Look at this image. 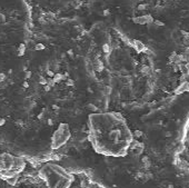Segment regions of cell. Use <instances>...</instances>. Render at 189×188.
<instances>
[{
    "label": "cell",
    "mask_w": 189,
    "mask_h": 188,
    "mask_svg": "<svg viewBox=\"0 0 189 188\" xmlns=\"http://www.w3.org/2000/svg\"><path fill=\"white\" fill-rule=\"evenodd\" d=\"M69 137H70V131H69L68 125L67 124H60L59 128L54 133L52 141H51V148H60L63 145L66 144V141L69 139Z\"/></svg>",
    "instance_id": "6da1fadb"
},
{
    "label": "cell",
    "mask_w": 189,
    "mask_h": 188,
    "mask_svg": "<svg viewBox=\"0 0 189 188\" xmlns=\"http://www.w3.org/2000/svg\"><path fill=\"white\" fill-rule=\"evenodd\" d=\"M186 91H189V82L188 80L187 81H184V82H180V85L175 89V95H181Z\"/></svg>",
    "instance_id": "7a4b0ae2"
},
{
    "label": "cell",
    "mask_w": 189,
    "mask_h": 188,
    "mask_svg": "<svg viewBox=\"0 0 189 188\" xmlns=\"http://www.w3.org/2000/svg\"><path fill=\"white\" fill-rule=\"evenodd\" d=\"M133 42H134V48L135 50L137 51V52H142V51H145L146 50V46L143 45V42H141L140 40H133Z\"/></svg>",
    "instance_id": "3957f363"
},
{
    "label": "cell",
    "mask_w": 189,
    "mask_h": 188,
    "mask_svg": "<svg viewBox=\"0 0 189 188\" xmlns=\"http://www.w3.org/2000/svg\"><path fill=\"white\" fill-rule=\"evenodd\" d=\"M178 66H179V71H180L182 75L189 76V65H186L185 63H181Z\"/></svg>",
    "instance_id": "277c9868"
},
{
    "label": "cell",
    "mask_w": 189,
    "mask_h": 188,
    "mask_svg": "<svg viewBox=\"0 0 189 188\" xmlns=\"http://www.w3.org/2000/svg\"><path fill=\"white\" fill-rule=\"evenodd\" d=\"M24 51H26V46H24V44H20L19 47H18V50H17L18 57H22L24 55Z\"/></svg>",
    "instance_id": "5b68a950"
},
{
    "label": "cell",
    "mask_w": 189,
    "mask_h": 188,
    "mask_svg": "<svg viewBox=\"0 0 189 188\" xmlns=\"http://www.w3.org/2000/svg\"><path fill=\"white\" fill-rule=\"evenodd\" d=\"M66 79V75H63V74H56L55 77H54V81H55L56 84H58V82H60L61 80H65Z\"/></svg>",
    "instance_id": "8992f818"
},
{
    "label": "cell",
    "mask_w": 189,
    "mask_h": 188,
    "mask_svg": "<svg viewBox=\"0 0 189 188\" xmlns=\"http://www.w3.org/2000/svg\"><path fill=\"white\" fill-rule=\"evenodd\" d=\"M17 180H18V175H15V176H11V177H9L8 179L6 180L7 183H8L9 185H11V186H15L17 184Z\"/></svg>",
    "instance_id": "52a82bcc"
},
{
    "label": "cell",
    "mask_w": 189,
    "mask_h": 188,
    "mask_svg": "<svg viewBox=\"0 0 189 188\" xmlns=\"http://www.w3.org/2000/svg\"><path fill=\"white\" fill-rule=\"evenodd\" d=\"M96 65H94V69H96V71H103V63L100 61V60H96Z\"/></svg>",
    "instance_id": "ba28073f"
},
{
    "label": "cell",
    "mask_w": 189,
    "mask_h": 188,
    "mask_svg": "<svg viewBox=\"0 0 189 188\" xmlns=\"http://www.w3.org/2000/svg\"><path fill=\"white\" fill-rule=\"evenodd\" d=\"M140 72H141L142 75H148L150 72V67L147 66V65H143L141 68H140Z\"/></svg>",
    "instance_id": "9c48e42d"
},
{
    "label": "cell",
    "mask_w": 189,
    "mask_h": 188,
    "mask_svg": "<svg viewBox=\"0 0 189 188\" xmlns=\"http://www.w3.org/2000/svg\"><path fill=\"white\" fill-rule=\"evenodd\" d=\"M177 52L176 51H173L171 54H169V56H168V59H169V61L171 63H173L175 61H176V58H177Z\"/></svg>",
    "instance_id": "30bf717a"
},
{
    "label": "cell",
    "mask_w": 189,
    "mask_h": 188,
    "mask_svg": "<svg viewBox=\"0 0 189 188\" xmlns=\"http://www.w3.org/2000/svg\"><path fill=\"white\" fill-rule=\"evenodd\" d=\"M110 50H111V47H110L109 44H105V45L103 46V51L105 52V54H109Z\"/></svg>",
    "instance_id": "8fae6325"
},
{
    "label": "cell",
    "mask_w": 189,
    "mask_h": 188,
    "mask_svg": "<svg viewBox=\"0 0 189 188\" xmlns=\"http://www.w3.org/2000/svg\"><path fill=\"white\" fill-rule=\"evenodd\" d=\"M45 45H42V44H37L36 46H35V50H37V51H40V50H44L45 49Z\"/></svg>",
    "instance_id": "7c38bea8"
},
{
    "label": "cell",
    "mask_w": 189,
    "mask_h": 188,
    "mask_svg": "<svg viewBox=\"0 0 189 188\" xmlns=\"http://www.w3.org/2000/svg\"><path fill=\"white\" fill-rule=\"evenodd\" d=\"M39 84L40 85H42V86H45V85H47L48 84V80L45 77H40L39 78Z\"/></svg>",
    "instance_id": "4fadbf2b"
},
{
    "label": "cell",
    "mask_w": 189,
    "mask_h": 188,
    "mask_svg": "<svg viewBox=\"0 0 189 188\" xmlns=\"http://www.w3.org/2000/svg\"><path fill=\"white\" fill-rule=\"evenodd\" d=\"M87 107L89 108V110H91V111H97V110H98L97 106H94V104H89V105H88Z\"/></svg>",
    "instance_id": "5bb4252c"
},
{
    "label": "cell",
    "mask_w": 189,
    "mask_h": 188,
    "mask_svg": "<svg viewBox=\"0 0 189 188\" xmlns=\"http://www.w3.org/2000/svg\"><path fill=\"white\" fill-rule=\"evenodd\" d=\"M154 25L157 26V27H164L165 26V24L162 21H160V20H154Z\"/></svg>",
    "instance_id": "9a60e30c"
},
{
    "label": "cell",
    "mask_w": 189,
    "mask_h": 188,
    "mask_svg": "<svg viewBox=\"0 0 189 188\" xmlns=\"http://www.w3.org/2000/svg\"><path fill=\"white\" fill-rule=\"evenodd\" d=\"M134 135H135V137H136V138H140L142 135H143V133H142L141 130H135Z\"/></svg>",
    "instance_id": "2e32d148"
},
{
    "label": "cell",
    "mask_w": 189,
    "mask_h": 188,
    "mask_svg": "<svg viewBox=\"0 0 189 188\" xmlns=\"http://www.w3.org/2000/svg\"><path fill=\"white\" fill-rule=\"evenodd\" d=\"M181 35H182V38L184 39H188L189 40V32L185 31V30H181Z\"/></svg>",
    "instance_id": "e0dca14e"
},
{
    "label": "cell",
    "mask_w": 189,
    "mask_h": 188,
    "mask_svg": "<svg viewBox=\"0 0 189 188\" xmlns=\"http://www.w3.org/2000/svg\"><path fill=\"white\" fill-rule=\"evenodd\" d=\"M66 85L69 87L73 86V85H75V81H73L72 79H66Z\"/></svg>",
    "instance_id": "ac0fdd59"
},
{
    "label": "cell",
    "mask_w": 189,
    "mask_h": 188,
    "mask_svg": "<svg viewBox=\"0 0 189 188\" xmlns=\"http://www.w3.org/2000/svg\"><path fill=\"white\" fill-rule=\"evenodd\" d=\"M6 74L5 72H0V82H3L5 81V79H6Z\"/></svg>",
    "instance_id": "d6986e66"
},
{
    "label": "cell",
    "mask_w": 189,
    "mask_h": 188,
    "mask_svg": "<svg viewBox=\"0 0 189 188\" xmlns=\"http://www.w3.org/2000/svg\"><path fill=\"white\" fill-rule=\"evenodd\" d=\"M48 85L49 86H51V87H54L56 85V82L54 81V78H50V79H48Z\"/></svg>",
    "instance_id": "ffe728a7"
},
{
    "label": "cell",
    "mask_w": 189,
    "mask_h": 188,
    "mask_svg": "<svg viewBox=\"0 0 189 188\" xmlns=\"http://www.w3.org/2000/svg\"><path fill=\"white\" fill-rule=\"evenodd\" d=\"M47 75L49 76V77H50V78H54L56 74H55V72H54L52 70H47Z\"/></svg>",
    "instance_id": "44dd1931"
},
{
    "label": "cell",
    "mask_w": 189,
    "mask_h": 188,
    "mask_svg": "<svg viewBox=\"0 0 189 188\" xmlns=\"http://www.w3.org/2000/svg\"><path fill=\"white\" fill-rule=\"evenodd\" d=\"M187 78H188V76H187V75H181L180 78H179V80H180L181 82H184V81H187V80H186Z\"/></svg>",
    "instance_id": "7402d4cb"
},
{
    "label": "cell",
    "mask_w": 189,
    "mask_h": 188,
    "mask_svg": "<svg viewBox=\"0 0 189 188\" xmlns=\"http://www.w3.org/2000/svg\"><path fill=\"white\" fill-rule=\"evenodd\" d=\"M147 8V5H139V6H138V10H145V9Z\"/></svg>",
    "instance_id": "603a6c76"
},
{
    "label": "cell",
    "mask_w": 189,
    "mask_h": 188,
    "mask_svg": "<svg viewBox=\"0 0 189 188\" xmlns=\"http://www.w3.org/2000/svg\"><path fill=\"white\" fill-rule=\"evenodd\" d=\"M6 124V119L2 117H0V127H2V126Z\"/></svg>",
    "instance_id": "cb8c5ba5"
},
{
    "label": "cell",
    "mask_w": 189,
    "mask_h": 188,
    "mask_svg": "<svg viewBox=\"0 0 189 188\" xmlns=\"http://www.w3.org/2000/svg\"><path fill=\"white\" fill-rule=\"evenodd\" d=\"M24 76H26V78L27 79L30 78V77H31V71H26V75H24Z\"/></svg>",
    "instance_id": "d4e9b609"
},
{
    "label": "cell",
    "mask_w": 189,
    "mask_h": 188,
    "mask_svg": "<svg viewBox=\"0 0 189 188\" xmlns=\"http://www.w3.org/2000/svg\"><path fill=\"white\" fill-rule=\"evenodd\" d=\"M50 89H51V86H49V85H45V91H50Z\"/></svg>",
    "instance_id": "484cf974"
},
{
    "label": "cell",
    "mask_w": 189,
    "mask_h": 188,
    "mask_svg": "<svg viewBox=\"0 0 189 188\" xmlns=\"http://www.w3.org/2000/svg\"><path fill=\"white\" fill-rule=\"evenodd\" d=\"M67 54H68V55H69V57H72V56H73V51H72V50H71V49H69V50H68V51H67Z\"/></svg>",
    "instance_id": "4316f807"
},
{
    "label": "cell",
    "mask_w": 189,
    "mask_h": 188,
    "mask_svg": "<svg viewBox=\"0 0 189 188\" xmlns=\"http://www.w3.org/2000/svg\"><path fill=\"white\" fill-rule=\"evenodd\" d=\"M48 125H49V126H52V125H54V121H52V119H50V118L48 119Z\"/></svg>",
    "instance_id": "83f0119b"
},
{
    "label": "cell",
    "mask_w": 189,
    "mask_h": 188,
    "mask_svg": "<svg viewBox=\"0 0 189 188\" xmlns=\"http://www.w3.org/2000/svg\"><path fill=\"white\" fill-rule=\"evenodd\" d=\"M110 14V11L109 10H103V16H108Z\"/></svg>",
    "instance_id": "f1b7e54d"
},
{
    "label": "cell",
    "mask_w": 189,
    "mask_h": 188,
    "mask_svg": "<svg viewBox=\"0 0 189 188\" xmlns=\"http://www.w3.org/2000/svg\"><path fill=\"white\" fill-rule=\"evenodd\" d=\"M185 54L188 56V58H189V47H186V49H185Z\"/></svg>",
    "instance_id": "f546056e"
},
{
    "label": "cell",
    "mask_w": 189,
    "mask_h": 188,
    "mask_svg": "<svg viewBox=\"0 0 189 188\" xmlns=\"http://www.w3.org/2000/svg\"><path fill=\"white\" fill-rule=\"evenodd\" d=\"M22 86H24V88H28V87H29V84H28V81H24V84H22Z\"/></svg>",
    "instance_id": "4dcf8cb0"
},
{
    "label": "cell",
    "mask_w": 189,
    "mask_h": 188,
    "mask_svg": "<svg viewBox=\"0 0 189 188\" xmlns=\"http://www.w3.org/2000/svg\"><path fill=\"white\" fill-rule=\"evenodd\" d=\"M171 1H173V0H164V2H165V3H170Z\"/></svg>",
    "instance_id": "1f68e13d"
},
{
    "label": "cell",
    "mask_w": 189,
    "mask_h": 188,
    "mask_svg": "<svg viewBox=\"0 0 189 188\" xmlns=\"http://www.w3.org/2000/svg\"><path fill=\"white\" fill-rule=\"evenodd\" d=\"M52 108H54V109H55V110H57V109H58V106H56V105H54V106H52Z\"/></svg>",
    "instance_id": "d6a6232c"
}]
</instances>
